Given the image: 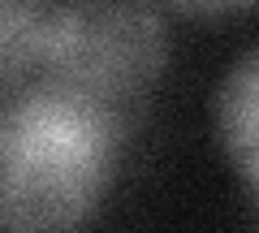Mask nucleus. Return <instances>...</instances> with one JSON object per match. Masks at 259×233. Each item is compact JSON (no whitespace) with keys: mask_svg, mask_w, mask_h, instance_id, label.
<instances>
[{"mask_svg":"<svg viewBox=\"0 0 259 233\" xmlns=\"http://www.w3.org/2000/svg\"><path fill=\"white\" fill-rule=\"evenodd\" d=\"M130 117L48 82L5 95L0 224L5 233H78L100 212Z\"/></svg>","mask_w":259,"mask_h":233,"instance_id":"obj_1","label":"nucleus"},{"mask_svg":"<svg viewBox=\"0 0 259 233\" xmlns=\"http://www.w3.org/2000/svg\"><path fill=\"white\" fill-rule=\"evenodd\" d=\"M168 65V30L151 0H56L39 82L134 117Z\"/></svg>","mask_w":259,"mask_h":233,"instance_id":"obj_2","label":"nucleus"},{"mask_svg":"<svg viewBox=\"0 0 259 233\" xmlns=\"http://www.w3.org/2000/svg\"><path fill=\"white\" fill-rule=\"evenodd\" d=\"M216 134L238 177L259 195V48L233 61L216 91Z\"/></svg>","mask_w":259,"mask_h":233,"instance_id":"obj_3","label":"nucleus"},{"mask_svg":"<svg viewBox=\"0 0 259 233\" xmlns=\"http://www.w3.org/2000/svg\"><path fill=\"white\" fill-rule=\"evenodd\" d=\"M48 18H52L48 0H0V78H5V95L22 91L26 74H39Z\"/></svg>","mask_w":259,"mask_h":233,"instance_id":"obj_4","label":"nucleus"},{"mask_svg":"<svg viewBox=\"0 0 259 233\" xmlns=\"http://www.w3.org/2000/svg\"><path fill=\"white\" fill-rule=\"evenodd\" d=\"M164 5H168V9H177V13H186V18L216 22V18H233V13L255 9L259 0H164Z\"/></svg>","mask_w":259,"mask_h":233,"instance_id":"obj_5","label":"nucleus"}]
</instances>
